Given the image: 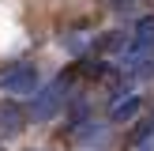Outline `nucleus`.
Wrapping results in <instances>:
<instances>
[{
    "label": "nucleus",
    "instance_id": "3",
    "mask_svg": "<svg viewBox=\"0 0 154 151\" xmlns=\"http://www.w3.org/2000/svg\"><path fill=\"white\" fill-rule=\"evenodd\" d=\"M132 49H154V15L135 23V34H132Z\"/></svg>",
    "mask_w": 154,
    "mask_h": 151
},
{
    "label": "nucleus",
    "instance_id": "1",
    "mask_svg": "<svg viewBox=\"0 0 154 151\" xmlns=\"http://www.w3.org/2000/svg\"><path fill=\"white\" fill-rule=\"evenodd\" d=\"M68 83H72L68 76H57L45 91H34V95H30V117H34V121L53 117V113L64 106V98H68Z\"/></svg>",
    "mask_w": 154,
    "mask_h": 151
},
{
    "label": "nucleus",
    "instance_id": "5",
    "mask_svg": "<svg viewBox=\"0 0 154 151\" xmlns=\"http://www.w3.org/2000/svg\"><path fill=\"white\" fill-rule=\"evenodd\" d=\"M139 106H143V102H139L135 95H132V98H120V102L113 106V121H132L135 113H139Z\"/></svg>",
    "mask_w": 154,
    "mask_h": 151
},
{
    "label": "nucleus",
    "instance_id": "2",
    "mask_svg": "<svg viewBox=\"0 0 154 151\" xmlns=\"http://www.w3.org/2000/svg\"><path fill=\"white\" fill-rule=\"evenodd\" d=\"M0 91L4 95H11V98H30L38 91V68L34 64H11V68H4V76H0Z\"/></svg>",
    "mask_w": 154,
    "mask_h": 151
},
{
    "label": "nucleus",
    "instance_id": "4",
    "mask_svg": "<svg viewBox=\"0 0 154 151\" xmlns=\"http://www.w3.org/2000/svg\"><path fill=\"white\" fill-rule=\"evenodd\" d=\"M19 128H23V110L15 102H4L0 106V132L11 136V132H19Z\"/></svg>",
    "mask_w": 154,
    "mask_h": 151
}]
</instances>
